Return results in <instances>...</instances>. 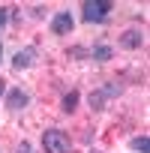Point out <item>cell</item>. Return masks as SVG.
Returning a JSON list of instances; mask_svg holds the SVG:
<instances>
[{
    "label": "cell",
    "mask_w": 150,
    "mask_h": 153,
    "mask_svg": "<svg viewBox=\"0 0 150 153\" xmlns=\"http://www.w3.org/2000/svg\"><path fill=\"white\" fill-rule=\"evenodd\" d=\"M42 150L45 153H72V138L63 129H45L42 132Z\"/></svg>",
    "instance_id": "cell-1"
},
{
    "label": "cell",
    "mask_w": 150,
    "mask_h": 153,
    "mask_svg": "<svg viewBox=\"0 0 150 153\" xmlns=\"http://www.w3.org/2000/svg\"><path fill=\"white\" fill-rule=\"evenodd\" d=\"M108 9H111L108 0H84V3H81V18L87 24H105Z\"/></svg>",
    "instance_id": "cell-2"
},
{
    "label": "cell",
    "mask_w": 150,
    "mask_h": 153,
    "mask_svg": "<svg viewBox=\"0 0 150 153\" xmlns=\"http://www.w3.org/2000/svg\"><path fill=\"white\" fill-rule=\"evenodd\" d=\"M48 30H51L54 36H66V33H72V30H75V18H72V12H54Z\"/></svg>",
    "instance_id": "cell-3"
},
{
    "label": "cell",
    "mask_w": 150,
    "mask_h": 153,
    "mask_svg": "<svg viewBox=\"0 0 150 153\" xmlns=\"http://www.w3.org/2000/svg\"><path fill=\"white\" fill-rule=\"evenodd\" d=\"M36 45H24V48H18L15 51V57H12V69L15 72H21V69H30L33 63H36Z\"/></svg>",
    "instance_id": "cell-4"
},
{
    "label": "cell",
    "mask_w": 150,
    "mask_h": 153,
    "mask_svg": "<svg viewBox=\"0 0 150 153\" xmlns=\"http://www.w3.org/2000/svg\"><path fill=\"white\" fill-rule=\"evenodd\" d=\"M30 105V96H27V90H21V87H12V90H6V108L9 111H24Z\"/></svg>",
    "instance_id": "cell-5"
},
{
    "label": "cell",
    "mask_w": 150,
    "mask_h": 153,
    "mask_svg": "<svg viewBox=\"0 0 150 153\" xmlns=\"http://www.w3.org/2000/svg\"><path fill=\"white\" fill-rule=\"evenodd\" d=\"M120 45H123V48H129V51H138V48L144 45V30H138V27L123 30V33H120Z\"/></svg>",
    "instance_id": "cell-6"
},
{
    "label": "cell",
    "mask_w": 150,
    "mask_h": 153,
    "mask_svg": "<svg viewBox=\"0 0 150 153\" xmlns=\"http://www.w3.org/2000/svg\"><path fill=\"white\" fill-rule=\"evenodd\" d=\"M90 57H93V60H99V63H105V60H111V57H114V48H111V45H105V42H99V45H93V48H90Z\"/></svg>",
    "instance_id": "cell-7"
},
{
    "label": "cell",
    "mask_w": 150,
    "mask_h": 153,
    "mask_svg": "<svg viewBox=\"0 0 150 153\" xmlns=\"http://www.w3.org/2000/svg\"><path fill=\"white\" fill-rule=\"evenodd\" d=\"M87 105H90L93 111H105V105H108V96H105L102 90H90V96H87Z\"/></svg>",
    "instance_id": "cell-8"
},
{
    "label": "cell",
    "mask_w": 150,
    "mask_h": 153,
    "mask_svg": "<svg viewBox=\"0 0 150 153\" xmlns=\"http://www.w3.org/2000/svg\"><path fill=\"white\" fill-rule=\"evenodd\" d=\"M78 99H81V96H78V90H69V93H63V99H60V108H63L66 114H72L75 108H78Z\"/></svg>",
    "instance_id": "cell-9"
},
{
    "label": "cell",
    "mask_w": 150,
    "mask_h": 153,
    "mask_svg": "<svg viewBox=\"0 0 150 153\" xmlns=\"http://www.w3.org/2000/svg\"><path fill=\"white\" fill-rule=\"evenodd\" d=\"M129 147H132L135 153H150V138L141 132V135H135V138L129 141Z\"/></svg>",
    "instance_id": "cell-10"
},
{
    "label": "cell",
    "mask_w": 150,
    "mask_h": 153,
    "mask_svg": "<svg viewBox=\"0 0 150 153\" xmlns=\"http://www.w3.org/2000/svg\"><path fill=\"white\" fill-rule=\"evenodd\" d=\"M99 90H102V93H105L108 99H114V96H120V93H123V84H120V81L114 78V81H105V84H102Z\"/></svg>",
    "instance_id": "cell-11"
},
{
    "label": "cell",
    "mask_w": 150,
    "mask_h": 153,
    "mask_svg": "<svg viewBox=\"0 0 150 153\" xmlns=\"http://www.w3.org/2000/svg\"><path fill=\"white\" fill-rule=\"evenodd\" d=\"M66 57H69V60H87V57H90V48H84V45H72V48L66 51Z\"/></svg>",
    "instance_id": "cell-12"
},
{
    "label": "cell",
    "mask_w": 150,
    "mask_h": 153,
    "mask_svg": "<svg viewBox=\"0 0 150 153\" xmlns=\"http://www.w3.org/2000/svg\"><path fill=\"white\" fill-rule=\"evenodd\" d=\"M30 15L33 18H45L48 15V6H30Z\"/></svg>",
    "instance_id": "cell-13"
},
{
    "label": "cell",
    "mask_w": 150,
    "mask_h": 153,
    "mask_svg": "<svg viewBox=\"0 0 150 153\" xmlns=\"http://www.w3.org/2000/svg\"><path fill=\"white\" fill-rule=\"evenodd\" d=\"M6 21H9V6H0V33H3Z\"/></svg>",
    "instance_id": "cell-14"
},
{
    "label": "cell",
    "mask_w": 150,
    "mask_h": 153,
    "mask_svg": "<svg viewBox=\"0 0 150 153\" xmlns=\"http://www.w3.org/2000/svg\"><path fill=\"white\" fill-rule=\"evenodd\" d=\"M15 153H33V147H30V141H21V144L15 147Z\"/></svg>",
    "instance_id": "cell-15"
},
{
    "label": "cell",
    "mask_w": 150,
    "mask_h": 153,
    "mask_svg": "<svg viewBox=\"0 0 150 153\" xmlns=\"http://www.w3.org/2000/svg\"><path fill=\"white\" fill-rule=\"evenodd\" d=\"M3 96H6V81L0 78V99H3Z\"/></svg>",
    "instance_id": "cell-16"
},
{
    "label": "cell",
    "mask_w": 150,
    "mask_h": 153,
    "mask_svg": "<svg viewBox=\"0 0 150 153\" xmlns=\"http://www.w3.org/2000/svg\"><path fill=\"white\" fill-rule=\"evenodd\" d=\"M0 63H3V42H0Z\"/></svg>",
    "instance_id": "cell-17"
},
{
    "label": "cell",
    "mask_w": 150,
    "mask_h": 153,
    "mask_svg": "<svg viewBox=\"0 0 150 153\" xmlns=\"http://www.w3.org/2000/svg\"><path fill=\"white\" fill-rule=\"evenodd\" d=\"M90 153H102V150H90Z\"/></svg>",
    "instance_id": "cell-18"
}]
</instances>
